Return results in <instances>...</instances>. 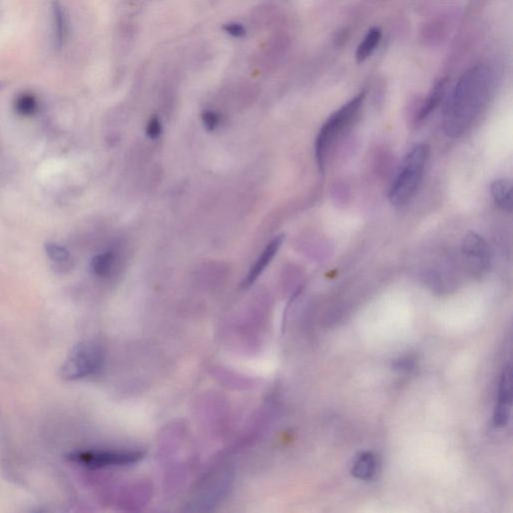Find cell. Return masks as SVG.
<instances>
[{"label": "cell", "mask_w": 513, "mask_h": 513, "mask_svg": "<svg viewBox=\"0 0 513 513\" xmlns=\"http://www.w3.org/2000/svg\"><path fill=\"white\" fill-rule=\"evenodd\" d=\"M480 70H472L460 80L444 112V132L450 137L462 136L472 126L487 102L490 87Z\"/></svg>", "instance_id": "obj_1"}, {"label": "cell", "mask_w": 513, "mask_h": 513, "mask_svg": "<svg viewBox=\"0 0 513 513\" xmlns=\"http://www.w3.org/2000/svg\"><path fill=\"white\" fill-rule=\"evenodd\" d=\"M365 97V92L356 95L347 104L331 115L321 127L316 139L315 156L319 169L322 173L325 171L328 154L330 153L336 142L344 134L352 124H354L364 104Z\"/></svg>", "instance_id": "obj_2"}, {"label": "cell", "mask_w": 513, "mask_h": 513, "mask_svg": "<svg viewBox=\"0 0 513 513\" xmlns=\"http://www.w3.org/2000/svg\"><path fill=\"white\" fill-rule=\"evenodd\" d=\"M428 156V147L423 144L414 147L405 156L389 191L390 203L395 207L406 205L414 197L423 178Z\"/></svg>", "instance_id": "obj_3"}, {"label": "cell", "mask_w": 513, "mask_h": 513, "mask_svg": "<svg viewBox=\"0 0 513 513\" xmlns=\"http://www.w3.org/2000/svg\"><path fill=\"white\" fill-rule=\"evenodd\" d=\"M102 360V349L93 341H85L73 348L60 368V374L68 380L80 379L99 369Z\"/></svg>", "instance_id": "obj_4"}, {"label": "cell", "mask_w": 513, "mask_h": 513, "mask_svg": "<svg viewBox=\"0 0 513 513\" xmlns=\"http://www.w3.org/2000/svg\"><path fill=\"white\" fill-rule=\"evenodd\" d=\"M461 253L471 273L482 275L487 271L490 265V250L480 235L475 232L467 233L461 245Z\"/></svg>", "instance_id": "obj_5"}, {"label": "cell", "mask_w": 513, "mask_h": 513, "mask_svg": "<svg viewBox=\"0 0 513 513\" xmlns=\"http://www.w3.org/2000/svg\"><path fill=\"white\" fill-rule=\"evenodd\" d=\"M142 453L137 451H127V453H82L73 454L70 459L75 462L85 464V465L112 466L125 465L137 462L142 458Z\"/></svg>", "instance_id": "obj_6"}, {"label": "cell", "mask_w": 513, "mask_h": 513, "mask_svg": "<svg viewBox=\"0 0 513 513\" xmlns=\"http://www.w3.org/2000/svg\"><path fill=\"white\" fill-rule=\"evenodd\" d=\"M512 368L510 366H507L503 371L502 380H500L497 404L495 407V415H493V421H495V426L497 427L507 425L509 421L512 400Z\"/></svg>", "instance_id": "obj_7"}, {"label": "cell", "mask_w": 513, "mask_h": 513, "mask_svg": "<svg viewBox=\"0 0 513 513\" xmlns=\"http://www.w3.org/2000/svg\"><path fill=\"white\" fill-rule=\"evenodd\" d=\"M284 236H278L272 240L267 247L265 248L264 251L258 258L257 261L253 265L251 269H250L249 273H248L246 278L243 282V288H249L252 286L255 282L257 281L258 278L263 274V272L266 270L268 265L272 262L276 256L277 253L279 252L280 248L283 244Z\"/></svg>", "instance_id": "obj_8"}, {"label": "cell", "mask_w": 513, "mask_h": 513, "mask_svg": "<svg viewBox=\"0 0 513 513\" xmlns=\"http://www.w3.org/2000/svg\"><path fill=\"white\" fill-rule=\"evenodd\" d=\"M446 85H448V78H441L434 85L425 102L422 105L421 110L416 115L417 122H422V120L427 119L432 114V112H434L438 107L441 100H443L444 95H445Z\"/></svg>", "instance_id": "obj_9"}, {"label": "cell", "mask_w": 513, "mask_h": 513, "mask_svg": "<svg viewBox=\"0 0 513 513\" xmlns=\"http://www.w3.org/2000/svg\"><path fill=\"white\" fill-rule=\"evenodd\" d=\"M493 202L497 207L510 212L512 208V183L508 179H497L490 186Z\"/></svg>", "instance_id": "obj_10"}, {"label": "cell", "mask_w": 513, "mask_h": 513, "mask_svg": "<svg viewBox=\"0 0 513 513\" xmlns=\"http://www.w3.org/2000/svg\"><path fill=\"white\" fill-rule=\"evenodd\" d=\"M382 38L381 29L374 28L370 29L366 34L365 38L361 41L356 51V60L361 63L371 56L376 50L378 44L380 43Z\"/></svg>", "instance_id": "obj_11"}, {"label": "cell", "mask_w": 513, "mask_h": 513, "mask_svg": "<svg viewBox=\"0 0 513 513\" xmlns=\"http://www.w3.org/2000/svg\"><path fill=\"white\" fill-rule=\"evenodd\" d=\"M377 462L374 454L365 453L361 454L353 465L352 473L355 477L362 480H371L376 471Z\"/></svg>", "instance_id": "obj_12"}, {"label": "cell", "mask_w": 513, "mask_h": 513, "mask_svg": "<svg viewBox=\"0 0 513 513\" xmlns=\"http://www.w3.org/2000/svg\"><path fill=\"white\" fill-rule=\"evenodd\" d=\"M115 254L112 251L102 253L97 255L92 260L90 268L92 273L100 278H105L112 273V268L115 266Z\"/></svg>", "instance_id": "obj_13"}, {"label": "cell", "mask_w": 513, "mask_h": 513, "mask_svg": "<svg viewBox=\"0 0 513 513\" xmlns=\"http://www.w3.org/2000/svg\"><path fill=\"white\" fill-rule=\"evenodd\" d=\"M38 100L31 93H22V95H18L16 100V104H14V109H16L17 114L22 115V117L33 115L38 110Z\"/></svg>", "instance_id": "obj_14"}, {"label": "cell", "mask_w": 513, "mask_h": 513, "mask_svg": "<svg viewBox=\"0 0 513 513\" xmlns=\"http://www.w3.org/2000/svg\"><path fill=\"white\" fill-rule=\"evenodd\" d=\"M44 250H46V255L51 261L58 264V266H68V263L70 261V255L65 248L60 246L55 243H46L44 245Z\"/></svg>", "instance_id": "obj_15"}, {"label": "cell", "mask_w": 513, "mask_h": 513, "mask_svg": "<svg viewBox=\"0 0 513 513\" xmlns=\"http://www.w3.org/2000/svg\"><path fill=\"white\" fill-rule=\"evenodd\" d=\"M55 39L58 46H61L66 36V21L65 14L60 4H55Z\"/></svg>", "instance_id": "obj_16"}, {"label": "cell", "mask_w": 513, "mask_h": 513, "mask_svg": "<svg viewBox=\"0 0 513 513\" xmlns=\"http://www.w3.org/2000/svg\"><path fill=\"white\" fill-rule=\"evenodd\" d=\"M202 120L203 125H205V127H207L208 131H213V129H217V127L220 126V115L216 112H213V110H207V112H203Z\"/></svg>", "instance_id": "obj_17"}, {"label": "cell", "mask_w": 513, "mask_h": 513, "mask_svg": "<svg viewBox=\"0 0 513 513\" xmlns=\"http://www.w3.org/2000/svg\"><path fill=\"white\" fill-rule=\"evenodd\" d=\"M162 131H163V127H162L161 120L158 117H152L149 120L148 126H147V134H148V137H151L152 139H158L162 134Z\"/></svg>", "instance_id": "obj_18"}, {"label": "cell", "mask_w": 513, "mask_h": 513, "mask_svg": "<svg viewBox=\"0 0 513 513\" xmlns=\"http://www.w3.org/2000/svg\"><path fill=\"white\" fill-rule=\"evenodd\" d=\"M223 29H224L226 33L234 36V38H243V36L246 34V29H245L242 24L238 23V22L226 23L225 26H223Z\"/></svg>", "instance_id": "obj_19"}, {"label": "cell", "mask_w": 513, "mask_h": 513, "mask_svg": "<svg viewBox=\"0 0 513 513\" xmlns=\"http://www.w3.org/2000/svg\"><path fill=\"white\" fill-rule=\"evenodd\" d=\"M395 367H396V369L402 370V371H404V370L407 371V370H410L413 367V361L410 359L400 360L396 363Z\"/></svg>", "instance_id": "obj_20"}]
</instances>
